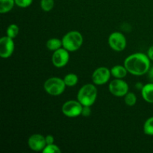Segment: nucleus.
<instances>
[{"mask_svg":"<svg viewBox=\"0 0 153 153\" xmlns=\"http://www.w3.org/2000/svg\"><path fill=\"white\" fill-rule=\"evenodd\" d=\"M124 66L128 72L134 76H143L150 69V59L146 54L141 52L131 54L124 61Z\"/></svg>","mask_w":153,"mask_h":153,"instance_id":"f257e3e1","label":"nucleus"},{"mask_svg":"<svg viewBox=\"0 0 153 153\" xmlns=\"http://www.w3.org/2000/svg\"><path fill=\"white\" fill-rule=\"evenodd\" d=\"M97 88L94 84H86L79 89L77 100L82 105L91 106L97 100Z\"/></svg>","mask_w":153,"mask_h":153,"instance_id":"f03ea898","label":"nucleus"},{"mask_svg":"<svg viewBox=\"0 0 153 153\" xmlns=\"http://www.w3.org/2000/svg\"><path fill=\"white\" fill-rule=\"evenodd\" d=\"M63 47L69 52H76L83 44V37L78 31H70L64 35L61 39Z\"/></svg>","mask_w":153,"mask_h":153,"instance_id":"7ed1b4c3","label":"nucleus"},{"mask_svg":"<svg viewBox=\"0 0 153 153\" xmlns=\"http://www.w3.org/2000/svg\"><path fill=\"white\" fill-rule=\"evenodd\" d=\"M45 91L49 95L58 97L64 92L66 85L64 79L58 77H52L48 79L43 85Z\"/></svg>","mask_w":153,"mask_h":153,"instance_id":"20e7f679","label":"nucleus"},{"mask_svg":"<svg viewBox=\"0 0 153 153\" xmlns=\"http://www.w3.org/2000/svg\"><path fill=\"white\" fill-rule=\"evenodd\" d=\"M108 89L112 95L124 97L128 93V85L122 79H115L109 83Z\"/></svg>","mask_w":153,"mask_h":153,"instance_id":"39448f33","label":"nucleus"},{"mask_svg":"<svg viewBox=\"0 0 153 153\" xmlns=\"http://www.w3.org/2000/svg\"><path fill=\"white\" fill-rule=\"evenodd\" d=\"M108 41L110 47L116 52H122L126 47V38L123 34L119 31L111 33L109 35Z\"/></svg>","mask_w":153,"mask_h":153,"instance_id":"423d86ee","label":"nucleus"},{"mask_svg":"<svg viewBox=\"0 0 153 153\" xmlns=\"http://www.w3.org/2000/svg\"><path fill=\"white\" fill-rule=\"evenodd\" d=\"M82 108L78 100H69L62 105V113L67 117H76L82 115Z\"/></svg>","mask_w":153,"mask_h":153,"instance_id":"0eeeda50","label":"nucleus"},{"mask_svg":"<svg viewBox=\"0 0 153 153\" xmlns=\"http://www.w3.org/2000/svg\"><path fill=\"white\" fill-rule=\"evenodd\" d=\"M69 51L61 47L58 50L55 51L52 56V63L57 68H62L68 64L70 61V53Z\"/></svg>","mask_w":153,"mask_h":153,"instance_id":"6e6552de","label":"nucleus"},{"mask_svg":"<svg viewBox=\"0 0 153 153\" xmlns=\"http://www.w3.org/2000/svg\"><path fill=\"white\" fill-rule=\"evenodd\" d=\"M111 76V70L105 67H100L96 69L92 74L93 83L95 85H105Z\"/></svg>","mask_w":153,"mask_h":153,"instance_id":"1a4fd4ad","label":"nucleus"},{"mask_svg":"<svg viewBox=\"0 0 153 153\" xmlns=\"http://www.w3.org/2000/svg\"><path fill=\"white\" fill-rule=\"evenodd\" d=\"M15 44L13 39L4 36L0 39V56L2 58H8L14 52Z\"/></svg>","mask_w":153,"mask_h":153,"instance_id":"9d476101","label":"nucleus"},{"mask_svg":"<svg viewBox=\"0 0 153 153\" xmlns=\"http://www.w3.org/2000/svg\"><path fill=\"white\" fill-rule=\"evenodd\" d=\"M28 147L35 152L43 151L46 147V137L40 134H34L30 136L28 139Z\"/></svg>","mask_w":153,"mask_h":153,"instance_id":"9b49d317","label":"nucleus"},{"mask_svg":"<svg viewBox=\"0 0 153 153\" xmlns=\"http://www.w3.org/2000/svg\"><path fill=\"white\" fill-rule=\"evenodd\" d=\"M141 96L146 102L153 103V82L143 85L141 90Z\"/></svg>","mask_w":153,"mask_h":153,"instance_id":"f8f14e48","label":"nucleus"},{"mask_svg":"<svg viewBox=\"0 0 153 153\" xmlns=\"http://www.w3.org/2000/svg\"><path fill=\"white\" fill-rule=\"evenodd\" d=\"M111 76H113L115 79H123L127 76V73L128 72L124 65H116L114 66L111 69Z\"/></svg>","mask_w":153,"mask_h":153,"instance_id":"ddd939ff","label":"nucleus"},{"mask_svg":"<svg viewBox=\"0 0 153 153\" xmlns=\"http://www.w3.org/2000/svg\"><path fill=\"white\" fill-rule=\"evenodd\" d=\"M15 4V0H0V13H8L13 9Z\"/></svg>","mask_w":153,"mask_h":153,"instance_id":"4468645a","label":"nucleus"},{"mask_svg":"<svg viewBox=\"0 0 153 153\" xmlns=\"http://www.w3.org/2000/svg\"><path fill=\"white\" fill-rule=\"evenodd\" d=\"M46 46L49 50L55 52L60 48L63 47L62 40L58 38H50L46 42Z\"/></svg>","mask_w":153,"mask_h":153,"instance_id":"2eb2a0df","label":"nucleus"},{"mask_svg":"<svg viewBox=\"0 0 153 153\" xmlns=\"http://www.w3.org/2000/svg\"><path fill=\"white\" fill-rule=\"evenodd\" d=\"M64 83L66 86L67 87H73L76 85V84L79 82V78L78 76L75 73H68L64 76Z\"/></svg>","mask_w":153,"mask_h":153,"instance_id":"dca6fc26","label":"nucleus"},{"mask_svg":"<svg viewBox=\"0 0 153 153\" xmlns=\"http://www.w3.org/2000/svg\"><path fill=\"white\" fill-rule=\"evenodd\" d=\"M19 31V28L17 25H16V24H10V25H8L7 30H6V34H7V36H8L9 37L13 39L17 37Z\"/></svg>","mask_w":153,"mask_h":153,"instance_id":"f3484780","label":"nucleus"},{"mask_svg":"<svg viewBox=\"0 0 153 153\" xmlns=\"http://www.w3.org/2000/svg\"><path fill=\"white\" fill-rule=\"evenodd\" d=\"M143 131L146 135L153 136V117L148 118L143 125Z\"/></svg>","mask_w":153,"mask_h":153,"instance_id":"a211bd4d","label":"nucleus"},{"mask_svg":"<svg viewBox=\"0 0 153 153\" xmlns=\"http://www.w3.org/2000/svg\"><path fill=\"white\" fill-rule=\"evenodd\" d=\"M124 102L129 107H132L137 102V97L135 94L132 92H128L126 95L124 97Z\"/></svg>","mask_w":153,"mask_h":153,"instance_id":"6ab92c4d","label":"nucleus"},{"mask_svg":"<svg viewBox=\"0 0 153 153\" xmlns=\"http://www.w3.org/2000/svg\"><path fill=\"white\" fill-rule=\"evenodd\" d=\"M55 5L54 0H40V7L45 12H49Z\"/></svg>","mask_w":153,"mask_h":153,"instance_id":"aec40b11","label":"nucleus"},{"mask_svg":"<svg viewBox=\"0 0 153 153\" xmlns=\"http://www.w3.org/2000/svg\"><path fill=\"white\" fill-rule=\"evenodd\" d=\"M42 152L43 153H61V150L58 146L55 143H52V144L46 145Z\"/></svg>","mask_w":153,"mask_h":153,"instance_id":"412c9836","label":"nucleus"},{"mask_svg":"<svg viewBox=\"0 0 153 153\" xmlns=\"http://www.w3.org/2000/svg\"><path fill=\"white\" fill-rule=\"evenodd\" d=\"M33 0H15V4L18 7H22V8H25L28 7L32 4Z\"/></svg>","mask_w":153,"mask_h":153,"instance_id":"4be33fe9","label":"nucleus"},{"mask_svg":"<svg viewBox=\"0 0 153 153\" xmlns=\"http://www.w3.org/2000/svg\"><path fill=\"white\" fill-rule=\"evenodd\" d=\"M91 106H86L83 105L82 111V116L85 117H88L91 114Z\"/></svg>","mask_w":153,"mask_h":153,"instance_id":"5701e85b","label":"nucleus"},{"mask_svg":"<svg viewBox=\"0 0 153 153\" xmlns=\"http://www.w3.org/2000/svg\"><path fill=\"white\" fill-rule=\"evenodd\" d=\"M46 144H52V143H54V141H55V138H54V137L52 135H51V134H48V135H46Z\"/></svg>","mask_w":153,"mask_h":153,"instance_id":"b1692460","label":"nucleus"},{"mask_svg":"<svg viewBox=\"0 0 153 153\" xmlns=\"http://www.w3.org/2000/svg\"><path fill=\"white\" fill-rule=\"evenodd\" d=\"M147 55L151 61H153V45L149 47L147 51Z\"/></svg>","mask_w":153,"mask_h":153,"instance_id":"393cba45","label":"nucleus"},{"mask_svg":"<svg viewBox=\"0 0 153 153\" xmlns=\"http://www.w3.org/2000/svg\"><path fill=\"white\" fill-rule=\"evenodd\" d=\"M148 78H149L150 82H153V67H150V69L148 71Z\"/></svg>","mask_w":153,"mask_h":153,"instance_id":"a878e982","label":"nucleus"},{"mask_svg":"<svg viewBox=\"0 0 153 153\" xmlns=\"http://www.w3.org/2000/svg\"><path fill=\"white\" fill-rule=\"evenodd\" d=\"M135 86H136V88H137V89L138 88V89H140V91H141L142 88H143V85H142L141 83H138V84H136Z\"/></svg>","mask_w":153,"mask_h":153,"instance_id":"bb28decb","label":"nucleus"}]
</instances>
